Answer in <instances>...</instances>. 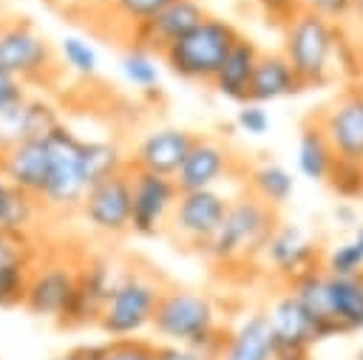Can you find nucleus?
Instances as JSON below:
<instances>
[{
	"instance_id": "1",
	"label": "nucleus",
	"mask_w": 363,
	"mask_h": 360,
	"mask_svg": "<svg viewBox=\"0 0 363 360\" xmlns=\"http://www.w3.org/2000/svg\"><path fill=\"white\" fill-rule=\"evenodd\" d=\"M278 224L281 210L264 204L244 187L235 198H230L221 227L213 232L199 258H204L213 269H252L261 264Z\"/></svg>"
},
{
	"instance_id": "2",
	"label": "nucleus",
	"mask_w": 363,
	"mask_h": 360,
	"mask_svg": "<svg viewBox=\"0 0 363 360\" xmlns=\"http://www.w3.org/2000/svg\"><path fill=\"white\" fill-rule=\"evenodd\" d=\"M150 329L164 343L187 346L204 360H218L230 334V329L218 320L216 300L207 292L173 283H167V289L162 292Z\"/></svg>"
},
{
	"instance_id": "3",
	"label": "nucleus",
	"mask_w": 363,
	"mask_h": 360,
	"mask_svg": "<svg viewBox=\"0 0 363 360\" xmlns=\"http://www.w3.org/2000/svg\"><path fill=\"white\" fill-rule=\"evenodd\" d=\"M312 113L335 153L329 187L346 201L363 196V79L343 85Z\"/></svg>"
},
{
	"instance_id": "4",
	"label": "nucleus",
	"mask_w": 363,
	"mask_h": 360,
	"mask_svg": "<svg viewBox=\"0 0 363 360\" xmlns=\"http://www.w3.org/2000/svg\"><path fill=\"white\" fill-rule=\"evenodd\" d=\"M238 37H241V31L230 20L210 14L190 34H184L179 43H173L159 60L179 79L213 88V79L218 77V71H221L230 48L238 43Z\"/></svg>"
},
{
	"instance_id": "5",
	"label": "nucleus",
	"mask_w": 363,
	"mask_h": 360,
	"mask_svg": "<svg viewBox=\"0 0 363 360\" xmlns=\"http://www.w3.org/2000/svg\"><path fill=\"white\" fill-rule=\"evenodd\" d=\"M164 289L167 281L162 275L150 269H125L96 326L108 337H136L139 332L150 329Z\"/></svg>"
},
{
	"instance_id": "6",
	"label": "nucleus",
	"mask_w": 363,
	"mask_h": 360,
	"mask_svg": "<svg viewBox=\"0 0 363 360\" xmlns=\"http://www.w3.org/2000/svg\"><path fill=\"white\" fill-rule=\"evenodd\" d=\"M284 45L281 51L286 54L289 65L295 68L303 91L306 88H320L329 82L332 74V57L337 51V37L332 20H326L315 9H303L284 31Z\"/></svg>"
},
{
	"instance_id": "7",
	"label": "nucleus",
	"mask_w": 363,
	"mask_h": 360,
	"mask_svg": "<svg viewBox=\"0 0 363 360\" xmlns=\"http://www.w3.org/2000/svg\"><path fill=\"white\" fill-rule=\"evenodd\" d=\"M60 62L51 43L28 17H6L0 26V71L23 79L43 82L57 74Z\"/></svg>"
},
{
	"instance_id": "8",
	"label": "nucleus",
	"mask_w": 363,
	"mask_h": 360,
	"mask_svg": "<svg viewBox=\"0 0 363 360\" xmlns=\"http://www.w3.org/2000/svg\"><path fill=\"white\" fill-rule=\"evenodd\" d=\"M227 207H230V198L224 193H218L216 187L213 190H187L176 201L170 221L164 227V235L176 247L201 255V249L207 247L213 232L221 227Z\"/></svg>"
},
{
	"instance_id": "9",
	"label": "nucleus",
	"mask_w": 363,
	"mask_h": 360,
	"mask_svg": "<svg viewBox=\"0 0 363 360\" xmlns=\"http://www.w3.org/2000/svg\"><path fill=\"white\" fill-rule=\"evenodd\" d=\"M51 147V179L45 184V193L40 198L43 207L48 210H79L88 181L82 173V142L68 125L54 128L48 136Z\"/></svg>"
},
{
	"instance_id": "10",
	"label": "nucleus",
	"mask_w": 363,
	"mask_h": 360,
	"mask_svg": "<svg viewBox=\"0 0 363 360\" xmlns=\"http://www.w3.org/2000/svg\"><path fill=\"white\" fill-rule=\"evenodd\" d=\"M77 278H79V261L43 255L31 272L23 309L34 317H48L60 323L74 300Z\"/></svg>"
},
{
	"instance_id": "11",
	"label": "nucleus",
	"mask_w": 363,
	"mask_h": 360,
	"mask_svg": "<svg viewBox=\"0 0 363 360\" xmlns=\"http://www.w3.org/2000/svg\"><path fill=\"white\" fill-rule=\"evenodd\" d=\"M128 176H130V232L145 238L164 232L170 213L182 196L176 179L133 167L130 162H128Z\"/></svg>"
},
{
	"instance_id": "12",
	"label": "nucleus",
	"mask_w": 363,
	"mask_h": 360,
	"mask_svg": "<svg viewBox=\"0 0 363 360\" xmlns=\"http://www.w3.org/2000/svg\"><path fill=\"white\" fill-rule=\"evenodd\" d=\"M323 258H326V252L320 249V244H315L298 224H289L281 218V224L275 227V232L264 249L261 264L267 266L269 275H275L284 286H289L301 275L320 269Z\"/></svg>"
},
{
	"instance_id": "13",
	"label": "nucleus",
	"mask_w": 363,
	"mask_h": 360,
	"mask_svg": "<svg viewBox=\"0 0 363 360\" xmlns=\"http://www.w3.org/2000/svg\"><path fill=\"white\" fill-rule=\"evenodd\" d=\"M122 272L125 269H116L108 258H82L79 261L77 292H74V300H71L65 317L60 320V326L79 329V326L99 323V315H102L111 292L116 289Z\"/></svg>"
},
{
	"instance_id": "14",
	"label": "nucleus",
	"mask_w": 363,
	"mask_h": 360,
	"mask_svg": "<svg viewBox=\"0 0 363 360\" xmlns=\"http://www.w3.org/2000/svg\"><path fill=\"white\" fill-rule=\"evenodd\" d=\"M79 213L91 224V230L119 238L130 232V176L128 167L111 179H102L88 187Z\"/></svg>"
},
{
	"instance_id": "15",
	"label": "nucleus",
	"mask_w": 363,
	"mask_h": 360,
	"mask_svg": "<svg viewBox=\"0 0 363 360\" xmlns=\"http://www.w3.org/2000/svg\"><path fill=\"white\" fill-rule=\"evenodd\" d=\"M207 17L210 11L204 9L201 0H173L153 20L142 23L128 34V48H142L153 57H162L173 43H179Z\"/></svg>"
},
{
	"instance_id": "16",
	"label": "nucleus",
	"mask_w": 363,
	"mask_h": 360,
	"mask_svg": "<svg viewBox=\"0 0 363 360\" xmlns=\"http://www.w3.org/2000/svg\"><path fill=\"white\" fill-rule=\"evenodd\" d=\"M43 252L37 249L28 230L0 227V309L23 306L31 272Z\"/></svg>"
},
{
	"instance_id": "17",
	"label": "nucleus",
	"mask_w": 363,
	"mask_h": 360,
	"mask_svg": "<svg viewBox=\"0 0 363 360\" xmlns=\"http://www.w3.org/2000/svg\"><path fill=\"white\" fill-rule=\"evenodd\" d=\"M238 164V156L230 150L227 142L216 136L199 133L184 164L176 173V184L182 193L187 190H213L221 179H227Z\"/></svg>"
},
{
	"instance_id": "18",
	"label": "nucleus",
	"mask_w": 363,
	"mask_h": 360,
	"mask_svg": "<svg viewBox=\"0 0 363 360\" xmlns=\"http://www.w3.org/2000/svg\"><path fill=\"white\" fill-rule=\"evenodd\" d=\"M199 133L187 130V128H176V125H164V128H153L150 133H145L133 153L128 156V162L133 167L159 173V176H170L176 179L179 167L184 164L193 142Z\"/></svg>"
},
{
	"instance_id": "19",
	"label": "nucleus",
	"mask_w": 363,
	"mask_h": 360,
	"mask_svg": "<svg viewBox=\"0 0 363 360\" xmlns=\"http://www.w3.org/2000/svg\"><path fill=\"white\" fill-rule=\"evenodd\" d=\"M267 317L272 326L278 354H309V349L315 343H320L318 323L312 320V315L303 309V303L289 289H284L269 303Z\"/></svg>"
},
{
	"instance_id": "20",
	"label": "nucleus",
	"mask_w": 363,
	"mask_h": 360,
	"mask_svg": "<svg viewBox=\"0 0 363 360\" xmlns=\"http://www.w3.org/2000/svg\"><path fill=\"white\" fill-rule=\"evenodd\" d=\"M0 173L20 190L43 198L51 179V147L48 139H26L0 150Z\"/></svg>"
},
{
	"instance_id": "21",
	"label": "nucleus",
	"mask_w": 363,
	"mask_h": 360,
	"mask_svg": "<svg viewBox=\"0 0 363 360\" xmlns=\"http://www.w3.org/2000/svg\"><path fill=\"white\" fill-rule=\"evenodd\" d=\"M301 91H303V85H301L295 68L289 65L286 54L284 51H261L252 79H250V88H247V102L267 105V102H275V99H284V96H292Z\"/></svg>"
},
{
	"instance_id": "22",
	"label": "nucleus",
	"mask_w": 363,
	"mask_h": 360,
	"mask_svg": "<svg viewBox=\"0 0 363 360\" xmlns=\"http://www.w3.org/2000/svg\"><path fill=\"white\" fill-rule=\"evenodd\" d=\"M62 119L57 116L54 105L43 99H23L17 108L0 116V150L26 142V139H45L54 128H60Z\"/></svg>"
},
{
	"instance_id": "23",
	"label": "nucleus",
	"mask_w": 363,
	"mask_h": 360,
	"mask_svg": "<svg viewBox=\"0 0 363 360\" xmlns=\"http://www.w3.org/2000/svg\"><path fill=\"white\" fill-rule=\"evenodd\" d=\"M326 312L337 334L363 332V272L357 275L326 272Z\"/></svg>"
},
{
	"instance_id": "24",
	"label": "nucleus",
	"mask_w": 363,
	"mask_h": 360,
	"mask_svg": "<svg viewBox=\"0 0 363 360\" xmlns=\"http://www.w3.org/2000/svg\"><path fill=\"white\" fill-rule=\"evenodd\" d=\"M275 337L267 312H250L238 326L230 329L224 351L218 360H275Z\"/></svg>"
},
{
	"instance_id": "25",
	"label": "nucleus",
	"mask_w": 363,
	"mask_h": 360,
	"mask_svg": "<svg viewBox=\"0 0 363 360\" xmlns=\"http://www.w3.org/2000/svg\"><path fill=\"white\" fill-rule=\"evenodd\" d=\"M261 57V48L255 45V40L250 37H238V43L230 48L218 77L213 79V91L244 105L247 102V88H250V79H252V71H255V62Z\"/></svg>"
},
{
	"instance_id": "26",
	"label": "nucleus",
	"mask_w": 363,
	"mask_h": 360,
	"mask_svg": "<svg viewBox=\"0 0 363 360\" xmlns=\"http://www.w3.org/2000/svg\"><path fill=\"white\" fill-rule=\"evenodd\" d=\"M298 170L309 179V181H323L329 184L332 170H335V153L329 147V139L320 128V122L315 119V113L309 111L301 119V133H298Z\"/></svg>"
},
{
	"instance_id": "27",
	"label": "nucleus",
	"mask_w": 363,
	"mask_h": 360,
	"mask_svg": "<svg viewBox=\"0 0 363 360\" xmlns=\"http://www.w3.org/2000/svg\"><path fill=\"white\" fill-rule=\"evenodd\" d=\"M244 187L258 196L264 204L281 210L292 193H295V179L292 173L278 164V162H261V164H247V176H244Z\"/></svg>"
},
{
	"instance_id": "28",
	"label": "nucleus",
	"mask_w": 363,
	"mask_h": 360,
	"mask_svg": "<svg viewBox=\"0 0 363 360\" xmlns=\"http://www.w3.org/2000/svg\"><path fill=\"white\" fill-rule=\"evenodd\" d=\"M125 167H128V156H122V150L113 142H105V139L82 142V173H85L88 187L122 173Z\"/></svg>"
},
{
	"instance_id": "29",
	"label": "nucleus",
	"mask_w": 363,
	"mask_h": 360,
	"mask_svg": "<svg viewBox=\"0 0 363 360\" xmlns=\"http://www.w3.org/2000/svg\"><path fill=\"white\" fill-rule=\"evenodd\" d=\"M323 269L332 272V275H357V272H363V218L343 244H337L326 252Z\"/></svg>"
},
{
	"instance_id": "30",
	"label": "nucleus",
	"mask_w": 363,
	"mask_h": 360,
	"mask_svg": "<svg viewBox=\"0 0 363 360\" xmlns=\"http://www.w3.org/2000/svg\"><path fill=\"white\" fill-rule=\"evenodd\" d=\"M173 0H113L111 6V17L116 26H122V37L128 40V34L133 28H139L142 23L153 20L164 6H170Z\"/></svg>"
},
{
	"instance_id": "31",
	"label": "nucleus",
	"mask_w": 363,
	"mask_h": 360,
	"mask_svg": "<svg viewBox=\"0 0 363 360\" xmlns=\"http://www.w3.org/2000/svg\"><path fill=\"white\" fill-rule=\"evenodd\" d=\"M159 57L142 51V48H128V54L122 57V74L130 85H136L139 91H153L159 82Z\"/></svg>"
},
{
	"instance_id": "32",
	"label": "nucleus",
	"mask_w": 363,
	"mask_h": 360,
	"mask_svg": "<svg viewBox=\"0 0 363 360\" xmlns=\"http://www.w3.org/2000/svg\"><path fill=\"white\" fill-rule=\"evenodd\" d=\"M60 54H62V65H65L68 71H74V74H79V77H94V74H96L99 60H96V51H94L85 40H79V37H65V40L60 43Z\"/></svg>"
},
{
	"instance_id": "33",
	"label": "nucleus",
	"mask_w": 363,
	"mask_h": 360,
	"mask_svg": "<svg viewBox=\"0 0 363 360\" xmlns=\"http://www.w3.org/2000/svg\"><path fill=\"white\" fill-rule=\"evenodd\" d=\"M156 346L145 337H108L102 360H156Z\"/></svg>"
},
{
	"instance_id": "34",
	"label": "nucleus",
	"mask_w": 363,
	"mask_h": 360,
	"mask_svg": "<svg viewBox=\"0 0 363 360\" xmlns=\"http://www.w3.org/2000/svg\"><path fill=\"white\" fill-rule=\"evenodd\" d=\"M261 17L267 26L272 28H286L303 9H306V0H255Z\"/></svg>"
},
{
	"instance_id": "35",
	"label": "nucleus",
	"mask_w": 363,
	"mask_h": 360,
	"mask_svg": "<svg viewBox=\"0 0 363 360\" xmlns=\"http://www.w3.org/2000/svg\"><path fill=\"white\" fill-rule=\"evenodd\" d=\"M235 125L250 136H264L269 130V113L258 102H244L235 111Z\"/></svg>"
},
{
	"instance_id": "36",
	"label": "nucleus",
	"mask_w": 363,
	"mask_h": 360,
	"mask_svg": "<svg viewBox=\"0 0 363 360\" xmlns=\"http://www.w3.org/2000/svg\"><path fill=\"white\" fill-rule=\"evenodd\" d=\"M23 99H28L26 82L11 77V74H6V71H0V116L9 113L11 108H17Z\"/></svg>"
},
{
	"instance_id": "37",
	"label": "nucleus",
	"mask_w": 363,
	"mask_h": 360,
	"mask_svg": "<svg viewBox=\"0 0 363 360\" xmlns=\"http://www.w3.org/2000/svg\"><path fill=\"white\" fill-rule=\"evenodd\" d=\"M65 6H68V11H77L79 17L94 20V17H99V14H111L113 0H68Z\"/></svg>"
},
{
	"instance_id": "38",
	"label": "nucleus",
	"mask_w": 363,
	"mask_h": 360,
	"mask_svg": "<svg viewBox=\"0 0 363 360\" xmlns=\"http://www.w3.org/2000/svg\"><path fill=\"white\" fill-rule=\"evenodd\" d=\"M156 360H204L199 351L187 349V346H176V343H159L156 346Z\"/></svg>"
},
{
	"instance_id": "39",
	"label": "nucleus",
	"mask_w": 363,
	"mask_h": 360,
	"mask_svg": "<svg viewBox=\"0 0 363 360\" xmlns=\"http://www.w3.org/2000/svg\"><path fill=\"white\" fill-rule=\"evenodd\" d=\"M11 193H14V184L0 173V227L6 224V213H9V204H11Z\"/></svg>"
},
{
	"instance_id": "40",
	"label": "nucleus",
	"mask_w": 363,
	"mask_h": 360,
	"mask_svg": "<svg viewBox=\"0 0 363 360\" xmlns=\"http://www.w3.org/2000/svg\"><path fill=\"white\" fill-rule=\"evenodd\" d=\"M275 360H312V354H278Z\"/></svg>"
},
{
	"instance_id": "41",
	"label": "nucleus",
	"mask_w": 363,
	"mask_h": 360,
	"mask_svg": "<svg viewBox=\"0 0 363 360\" xmlns=\"http://www.w3.org/2000/svg\"><path fill=\"white\" fill-rule=\"evenodd\" d=\"M51 360H82V357H79L74 349H68L65 354H57V357H51Z\"/></svg>"
},
{
	"instance_id": "42",
	"label": "nucleus",
	"mask_w": 363,
	"mask_h": 360,
	"mask_svg": "<svg viewBox=\"0 0 363 360\" xmlns=\"http://www.w3.org/2000/svg\"><path fill=\"white\" fill-rule=\"evenodd\" d=\"M354 360H363V349H357V351H354Z\"/></svg>"
},
{
	"instance_id": "43",
	"label": "nucleus",
	"mask_w": 363,
	"mask_h": 360,
	"mask_svg": "<svg viewBox=\"0 0 363 360\" xmlns=\"http://www.w3.org/2000/svg\"><path fill=\"white\" fill-rule=\"evenodd\" d=\"M3 20H6V17H3V14H0V26H3Z\"/></svg>"
},
{
	"instance_id": "44",
	"label": "nucleus",
	"mask_w": 363,
	"mask_h": 360,
	"mask_svg": "<svg viewBox=\"0 0 363 360\" xmlns=\"http://www.w3.org/2000/svg\"><path fill=\"white\" fill-rule=\"evenodd\" d=\"M65 3H68V0H65Z\"/></svg>"
}]
</instances>
